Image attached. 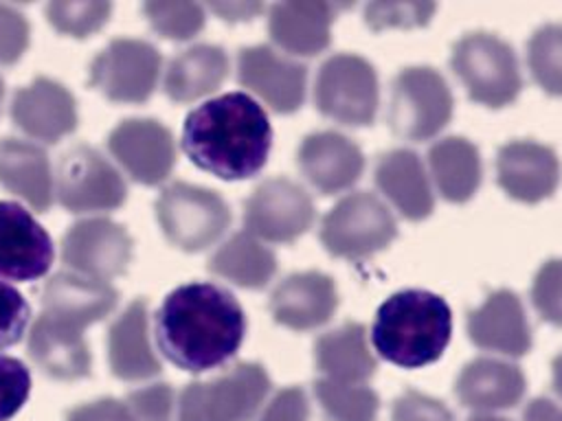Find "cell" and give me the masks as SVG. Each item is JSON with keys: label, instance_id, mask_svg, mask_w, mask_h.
<instances>
[{"label": "cell", "instance_id": "1", "mask_svg": "<svg viewBox=\"0 0 562 421\" xmlns=\"http://www.w3.org/2000/svg\"><path fill=\"white\" fill-rule=\"evenodd\" d=\"M246 316L237 298L215 283L171 289L154 316L160 353L182 371L204 373L226 364L241 346Z\"/></svg>", "mask_w": 562, "mask_h": 421}, {"label": "cell", "instance_id": "2", "mask_svg": "<svg viewBox=\"0 0 562 421\" xmlns=\"http://www.w3.org/2000/svg\"><path fill=\"white\" fill-rule=\"evenodd\" d=\"M272 147L263 107L246 92H226L191 110L182 125V149L202 171L222 180L257 175Z\"/></svg>", "mask_w": 562, "mask_h": 421}, {"label": "cell", "instance_id": "3", "mask_svg": "<svg viewBox=\"0 0 562 421\" xmlns=\"http://www.w3.org/2000/svg\"><path fill=\"white\" fill-rule=\"evenodd\" d=\"M448 303L426 289H402L375 311L371 340L380 357L402 368H419L441 357L450 342Z\"/></svg>", "mask_w": 562, "mask_h": 421}, {"label": "cell", "instance_id": "4", "mask_svg": "<svg viewBox=\"0 0 562 421\" xmlns=\"http://www.w3.org/2000/svg\"><path fill=\"white\" fill-rule=\"evenodd\" d=\"M270 392L257 362H237L209 382H191L178 397V421H252Z\"/></svg>", "mask_w": 562, "mask_h": 421}, {"label": "cell", "instance_id": "5", "mask_svg": "<svg viewBox=\"0 0 562 421\" xmlns=\"http://www.w3.org/2000/svg\"><path fill=\"white\" fill-rule=\"evenodd\" d=\"M452 70L470 99L487 107L512 103L522 88L514 48L492 33L474 31L457 39L452 46Z\"/></svg>", "mask_w": 562, "mask_h": 421}, {"label": "cell", "instance_id": "6", "mask_svg": "<svg viewBox=\"0 0 562 421\" xmlns=\"http://www.w3.org/2000/svg\"><path fill=\"white\" fill-rule=\"evenodd\" d=\"M156 217L171 246L184 252H200L226 232L231 208L211 189L173 182L156 200Z\"/></svg>", "mask_w": 562, "mask_h": 421}, {"label": "cell", "instance_id": "7", "mask_svg": "<svg viewBox=\"0 0 562 421\" xmlns=\"http://www.w3.org/2000/svg\"><path fill=\"white\" fill-rule=\"evenodd\" d=\"M397 235L395 219L386 204L373 193L356 191L345 195L323 217L321 243L340 259H367L384 250Z\"/></svg>", "mask_w": 562, "mask_h": 421}, {"label": "cell", "instance_id": "8", "mask_svg": "<svg viewBox=\"0 0 562 421\" xmlns=\"http://www.w3.org/2000/svg\"><path fill=\"white\" fill-rule=\"evenodd\" d=\"M452 116V92L446 79L428 66L404 68L391 90L389 125L406 140L437 136Z\"/></svg>", "mask_w": 562, "mask_h": 421}, {"label": "cell", "instance_id": "9", "mask_svg": "<svg viewBox=\"0 0 562 421\" xmlns=\"http://www.w3.org/2000/svg\"><path fill=\"white\" fill-rule=\"evenodd\" d=\"M378 75L364 57L340 53L321 64L314 101L327 118L351 127L371 125L378 112Z\"/></svg>", "mask_w": 562, "mask_h": 421}, {"label": "cell", "instance_id": "10", "mask_svg": "<svg viewBox=\"0 0 562 421\" xmlns=\"http://www.w3.org/2000/svg\"><path fill=\"white\" fill-rule=\"evenodd\" d=\"M53 182L57 202L77 215L114 210L127 197L121 173L88 145H75L61 153Z\"/></svg>", "mask_w": 562, "mask_h": 421}, {"label": "cell", "instance_id": "11", "mask_svg": "<svg viewBox=\"0 0 562 421\" xmlns=\"http://www.w3.org/2000/svg\"><path fill=\"white\" fill-rule=\"evenodd\" d=\"M160 53L145 39H112L90 64V86L114 103L147 101L160 77Z\"/></svg>", "mask_w": 562, "mask_h": 421}, {"label": "cell", "instance_id": "12", "mask_svg": "<svg viewBox=\"0 0 562 421\" xmlns=\"http://www.w3.org/2000/svg\"><path fill=\"white\" fill-rule=\"evenodd\" d=\"M314 215L310 193L288 178L263 180L244 206L246 232L272 243L296 241L310 230Z\"/></svg>", "mask_w": 562, "mask_h": 421}, {"label": "cell", "instance_id": "13", "mask_svg": "<svg viewBox=\"0 0 562 421\" xmlns=\"http://www.w3.org/2000/svg\"><path fill=\"white\" fill-rule=\"evenodd\" d=\"M132 246V237L121 224L108 217H90L66 230L61 239V261L70 272L108 281L127 270Z\"/></svg>", "mask_w": 562, "mask_h": 421}, {"label": "cell", "instance_id": "14", "mask_svg": "<svg viewBox=\"0 0 562 421\" xmlns=\"http://www.w3.org/2000/svg\"><path fill=\"white\" fill-rule=\"evenodd\" d=\"M112 158L132 180L154 186L169 178L176 164L171 132L154 118H125L108 136Z\"/></svg>", "mask_w": 562, "mask_h": 421}, {"label": "cell", "instance_id": "15", "mask_svg": "<svg viewBox=\"0 0 562 421\" xmlns=\"http://www.w3.org/2000/svg\"><path fill=\"white\" fill-rule=\"evenodd\" d=\"M237 77L279 114L296 112L305 101L307 70L303 64L279 55L270 46H248L239 50Z\"/></svg>", "mask_w": 562, "mask_h": 421}, {"label": "cell", "instance_id": "16", "mask_svg": "<svg viewBox=\"0 0 562 421\" xmlns=\"http://www.w3.org/2000/svg\"><path fill=\"white\" fill-rule=\"evenodd\" d=\"M53 257V239L44 226L18 202H0V278H42Z\"/></svg>", "mask_w": 562, "mask_h": 421}, {"label": "cell", "instance_id": "17", "mask_svg": "<svg viewBox=\"0 0 562 421\" xmlns=\"http://www.w3.org/2000/svg\"><path fill=\"white\" fill-rule=\"evenodd\" d=\"M11 121L33 140L57 143L75 132L77 103L59 81L37 77L13 94Z\"/></svg>", "mask_w": 562, "mask_h": 421}, {"label": "cell", "instance_id": "18", "mask_svg": "<svg viewBox=\"0 0 562 421\" xmlns=\"http://www.w3.org/2000/svg\"><path fill=\"white\" fill-rule=\"evenodd\" d=\"M496 182L512 200L542 202L558 189L560 160L542 143L512 140L496 153Z\"/></svg>", "mask_w": 562, "mask_h": 421}, {"label": "cell", "instance_id": "19", "mask_svg": "<svg viewBox=\"0 0 562 421\" xmlns=\"http://www.w3.org/2000/svg\"><path fill=\"white\" fill-rule=\"evenodd\" d=\"M81 325L42 311L29 333V355L48 377L70 382L90 375V346Z\"/></svg>", "mask_w": 562, "mask_h": 421}, {"label": "cell", "instance_id": "20", "mask_svg": "<svg viewBox=\"0 0 562 421\" xmlns=\"http://www.w3.org/2000/svg\"><path fill=\"white\" fill-rule=\"evenodd\" d=\"M338 307L336 283L329 274L307 270L285 276L270 296L272 318L294 331L325 325Z\"/></svg>", "mask_w": 562, "mask_h": 421}, {"label": "cell", "instance_id": "21", "mask_svg": "<svg viewBox=\"0 0 562 421\" xmlns=\"http://www.w3.org/2000/svg\"><path fill=\"white\" fill-rule=\"evenodd\" d=\"M301 173L325 195L349 189L364 169L360 147L338 132H314L299 145Z\"/></svg>", "mask_w": 562, "mask_h": 421}, {"label": "cell", "instance_id": "22", "mask_svg": "<svg viewBox=\"0 0 562 421\" xmlns=\"http://www.w3.org/2000/svg\"><path fill=\"white\" fill-rule=\"evenodd\" d=\"M470 340L485 351L520 357L531 349V331L520 298L512 289L492 292L468 316Z\"/></svg>", "mask_w": 562, "mask_h": 421}, {"label": "cell", "instance_id": "23", "mask_svg": "<svg viewBox=\"0 0 562 421\" xmlns=\"http://www.w3.org/2000/svg\"><path fill=\"white\" fill-rule=\"evenodd\" d=\"M336 11V4L318 0L279 2L268 13V33L283 50L312 57L329 46Z\"/></svg>", "mask_w": 562, "mask_h": 421}, {"label": "cell", "instance_id": "24", "mask_svg": "<svg viewBox=\"0 0 562 421\" xmlns=\"http://www.w3.org/2000/svg\"><path fill=\"white\" fill-rule=\"evenodd\" d=\"M108 360L119 379L140 382L160 373V360L149 342L147 300H132L108 331Z\"/></svg>", "mask_w": 562, "mask_h": 421}, {"label": "cell", "instance_id": "25", "mask_svg": "<svg viewBox=\"0 0 562 421\" xmlns=\"http://www.w3.org/2000/svg\"><path fill=\"white\" fill-rule=\"evenodd\" d=\"M527 388V379L516 364L476 357L468 362L454 384V392L465 408L479 412H494L514 408Z\"/></svg>", "mask_w": 562, "mask_h": 421}, {"label": "cell", "instance_id": "26", "mask_svg": "<svg viewBox=\"0 0 562 421\" xmlns=\"http://www.w3.org/2000/svg\"><path fill=\"white\" fill-rule=\"evenodd\" d=\"M119 294L108 281H97L77 272H57L42 292V311L68 318L88 327L105 318L116 307Z\"/></svg>", "mask_w": 562, "mask_h": 421}, {"label": "cell", "instance_id": "27", "mask_svg": "<svg viewBox=\"0 0 562 421\" xmlns=\"http://www.w3.org/2000/svg\"><path fill=\"white\" fill-rule=\"evenodd\" d=\"M375 184L406 219H426L435 208L424 164L411 149L386 151L378 160Z\"/></svg>", "mask_w": 562, "mask_h": 421}, {"label": "cell", "instance_id": "28", "mask_svg": "<svg viewBox=\"0 0 562 421\" xmlns=\"http://www.w3.org/2000/svg\"><path fill=\"white\" fill-rule=\"evenodd\" d=\"M0 184L22 197L35 210H46L53 202L55 182L46 151L29 140H0Z\"/></svg>", "mask_w": 562, "mask_h": 421}, {"label": "cell", "instance_id": "29", "mask_svg": "<svg viewBox=\"0 0 562 421\" xmlns=\"http://www.w3.org/2000/svg\"><path fill=\"white\" fill-rule=\"evenodd\" d=\"M314 360L316 368L334 382L364 384L375 373V357L369 351L364 327L358 322H345L318 335Z\"/></svg>", "mask_w": 562, "mask_h": 421}, {"label": "cell", "instance_id": "30", "mask_svg": "<svg viewBox=\"0 0 562 421\" xmlns=\"http://www.w3.org/2000/svg\"><path fill=\"white\" fill-rule=\"evenodd\" d=\"M228 75L224 48L198 44L178 53L165 70V92L176 103H191L215 92Z\"/></svg>", "mask_w": 562, "mask_h": 421}, {"label": "cell", "instance_id": "31", "mask_svg": "<svg viewBox=\"0 0 562 421\" xmlns=\"http://www.w3.org/2000/svg\"><path fill=\"white\" fill-rule=\"evenodd\" d=\"M428 164L441 197L448 202H468L481 184V156L468 138L448 136L437 140L428 149Z\"/></svg>", "mask_w": 562, "mask_h": 421}, {"label": "cell", "instance_id": "32", "mask_svg": "<svg viewBox=\"0 0 562 421\" xmlns=\"http://www.w3.org/2000/svg\"><path fill=\"white\" fill-rule=\"evenodd\" d=\"M209 270L239 287L261 289L277 272V257L250 232H235L209 259Z\"/></svg>", "mask_w": 562, "mask_h": 421}, {"label": "cell", "instance_id": "33", "mask_svg": "<svg viewBox=\"0 0 562 421\" xmlns=\"http://www.w3.org/2000/svg\"><path fill=\"white\" fill-rule=\"evenodd\" d=\"M314 395L329 421H375L380 410L378 395L364 384H345L321 377Z\"/></svg>", "mask_w": 562, "mask_h": 421}, {"label": "cell", "instance_id": "34", "mask_svg": "<svg viewBox=\"0 0 562 421\" xmlns=\"http://www.w3.org/2000/svg\"><path fill=\"white\" fill-rule=\"evenodd\" d=\"M527 64L547 94L562 96V24H544L529 37Z\"/></svg>", "mask_w": 562, "mask_h": 421}, {"label": "cell", "instance_id": "35", "mask_svg": "<svg viewBox=\"0 0 562 421\" xmlns=\"http://www.w3.org/2000/svg\"><path fill=\"white\" fill-rule=\"evenodd\" d=\"M112 13L110 2L101 0H83V2H48L46 4V20L48 24L68 37L83 39L97 33Z\"/></svg>", "mask_w": 562, "mask_h": 421}, {"label": "cell", "instance_id": "36", "mask_svg": "<svg viewBox=\"0 0 562 421\" xmlns=\"http://www.w3.org/2000/svg\"><path fill=\"white\" fill-rule=\"evenodd\" d=\"M143 13L151 29L167 39H191L204 29V9L198 2H145Z\"/></svg>", "mask_w": 562, "mask_h": 421}, {"label": "cell", "instance_id": "37", "mask_svg": "<svg viewBox=\"0 0 562 421\" xmlns=\"http://www.w3.org/2000/svg\"><path fill=\"white\" fill-rule=\"evenodd\" d=\"M432 2H371L364 9V20L373 31L384 29H415L430 22L435 13Z\"/></svg>", "mask_w": 562, "mask_h": 421}, {"label": "cell", "instance_id": "38", "mask_svg": "<svg viewBox=\"0 0 562 421\" xmlns=\"http://www.w3.org/2000/svg\"><path fill=\"white\" fill-rule=\"evenodd\" d=\"M531 303L542 320L562 327V259H551L536 272Z\"/></svg>", "mask_w": 562, "mask_h": 421}, {"label": "cell", "instance_id": "39", "mask_svg": "<svg viewBox=\"0 0 562 421\" xmlns=\"http://www.w3.org/2000/svg\"><path fill=\"white\" fill-rule=\"evenodd\" d=\"M31 395L29 368L9 355H0V421L13 419Z\"/></svg>", "mask_w": 562, "mask_h": 421}, {"label": "cell", "instance_id": "40", "mask_svg": "<svg viewBox=\"0 0 562 421\" xmlns=\"http://www.w3.org/2000/svg\"><path fill=\"white\" fill-rule=\"evenodd\" d=\"M125 403L134 421H173V390L169 384H151L132 390Z\"/></svg>", "mask_w": 562, "mask_h": 421}, {"label": "cell", "instance_id": "41", "mask_svg": "<svg viewBox=\"0 0 562 421\" xmlns=\"http://www.w3.org/2000/svg\"><path fill=\"white\" fill-rule=\"evenodd\" d=\"M31 320L26 298L11 285L0 283V349L13 346L22 340Z\"/></svg>", "mask_w": 562, "mask_h": 421}, {"label": "cell", "instance_id": "42", "mask_svg": "<svg viewBox=\"0 0 562 421\" xmlns=\"http://www.w3.org/2000/svg\"><path fill=\"white\" fill-rule=\"evenodd\" d=\"M29 22L24 13L0 4V66L15 64L29 48Z\"/></svg>", "mask_w": 562, "mask_h": 421}, {"label": "cell", "instance_id": "43", "mask_svg": "<svg viewBox=\"0 0 562 421\" xmlns=\"http://www.w3.org/2000/svg\"><path fill=\"white\" fill-rule=\"evenodd\" d=\"M393 421H454L452 412L435 397L419 390H404L393 403Z\"/></svg>", "mask_w": 562, "mask_h": 421}, {"label": "cell", "instance_id": "44", "mask_svg": "<svg viewBox=\"0 0 562 421\" xmlns=\"http://www.w3.org/2000/svg\"><path fill=\"white\" fill-rule=\"evenodd\" d=\"M310 419V399L301 386H288L277 390L268 401L259 421H307Z\"/></svg>", "mask_w": 562, "mask_h": 421}, {"label": "cell", "instance_id": "45", "mask_svg": "<svg viewBox=\"0 0 562 421\" xmlns=\"http://www.w3.org/2000/svg\"><path fill=\"white\" fill-rule=\"evenodd\" d=\"M66 421H134L125 401L114 397H101L68 410Z\"/></svg>", "mask_w": 562, "mask_h": 421}, {"label": "cell", "instance_id": "46", "mask_svg": "<svg viewBox=\"0 0 562 421\" xmlns=\"http://www.w3.org/2000/svg\"><path fill=\"white\" fill-rule=\"evenodd\" d=\"M209 9L226 22H244L263 11L261 2H211Z\"/></svg>", "mask_w": 562, "mask_h": 421}, {"label": "cell", "instance_id": "47", "mask_svg": "<svg viewBox=\"0 0 562 421\" xmlns=\"http://www.w3.org/2000/svg\"><path fill=\"white\" fill-rule=\"evenodd\" d=\"M522 421H562V406L547 397H536L527 403Z\"/></svg>", "mask_w": 562, "mask_h": 421}, {"label": "cell", "instance_id": "48", "mask_svg": "<svg viewBox=\"0 0 562 421\" xmlns=\"http://www.w3.org/2000/svg\"><path fill=\"white\" fill-rule=\"evenodd\" d=\"M551 384L555 395L562 399V353L551 362Z\"/></svg>", "mask_w": 562, "mask_h": 421}, {"label": "cell", "instance_id": "49", "mask_svg": "<svg viewBox=\"0 0 562 421\" xmlns=\"http://www.w3.org/2000/svg\"><path fill=\"white\" fill-rule=\"evenodd\" d=\"M468 421H509L505 417H496V414H487V412H479L474 417H470Z\"/></svg>", "mask_w": 562, "mask_h": 421}, {"label": "cell", "instance_id": "50", "mask_svg": "<svg viewBox=\"0 0 562 421\" xmlns=\"http://www.w3.org/2000/svg\"><path fill=\"white\" fill-rule=\"evenodd\" d=\"M2 96H4V81L0 79V105H2Z\"/></svg>", "mask_w": 562, "mask_h": 421}]
</instances>
